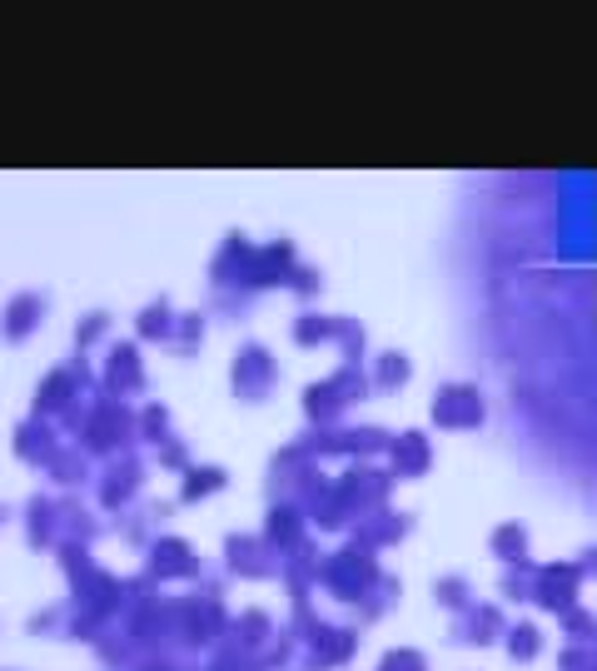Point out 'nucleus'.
<instances>
[{
    "mask_svg": "<svg viewBox=\"0 0 597 671\" xmlns=\"http://www.w3.org/2000/svg\"><path fill=\"white\" fill-rule=\"evenodd\" d=\"M403 532H409V518H389V512H379L374 522H364V528H358V542L374 553V542L383 547V542H399Z\"/></svg>",
    "mask_w": 597,
    "mask_h": 671,
    "instance_id": "nucleus-23",
    "label": "nucleus"
},
{
    "mask_svg": "<svg viewBox=\"0 0 597 671\" xmlns=\"http://www.w3.org/2000/svg\"><path fill=\"white\" fill-rule=\"evenodd\" d=\"M239 632H244V641H264L269 637V617H264V612H244V617H239Z\"/></svg>",
    "mask_w": 597,
    "mask_h": 671,
    "instance_id": "nucleus-32",
    "label": "nucleus"
},
{
    "mask_svg": "<svg viewBox=\"0 0 597 671\" xmlns=\"http://www.w3.org/2000/svg\"><path fill=\"white\" fill-rule=\"evenodd\" d=\"M284 284H289L294 293H305V299H314V293L324 289V279H319V274L309 269V264H294V269H289V279H284Z\"/></svg>",
    "mask_w": 597,
    "mask_h": 671,
    "instance_id": "nucleus-28",
    "label": "nucleus"
},
{
    "mask_svg": "<svg viewBox=\"0 0 597 671\" xmlns=\"http://www.w3.org/2000/svg\"><path fill=\"white\" fill-rule=\"evenodd\" d=\"M299 532H305V512L299 508H274L269 512V528H264V537H269V547H299Z\"/></svg>",
    "mask_w": 597,
    "mask_h": 671,
    "instance_id": "nucleus-19",
    "label": "nucleus"
},
{
    "mask_svg": "<svg viewBox=\"0 0 597 671\" xmlns=\"http://www.w3.org/2000/svg\"><path fill=\"white\" fill-rule=\"evenodd\" d=\"M558 632H563L573 647H593L597 641V617L587 612V606H567V612H558Z\"/></svg>",
    "mask_w": 597,
    "mask_h": 671,
    "instance_id": "nucleus-21",
    "label": "nucleus"
},
{
    "mask_svg": "<svg viewBox=\"0 0 597 671\" xmlns=\"http://www.w3.org/2000/svg\"><path fill=\"white\" fill-rule=\"evenodd\" d=\"M195 572H199L195 542H185V537H160L150 547V577H154V582H174V577H195Z\"/></svg>",
    "mask_w": 597,
    "mask_h": 671,
    "instance_id": "nucleus-7",
    "label": "nucleus"
},
{
    "mask_svg": "<svg viewBox=\"0 0 597 671\" xmlns=\"http://www.w3.org/2000/svg\"><path fill=\"white\" fill-rule=\"evenodd\" d=\"M140 438L154 448L170 443V408H160V403H150V408H140Z\"/></svg>",
    "mask_w": 597,
    "mask_h": 671,
    "instance_id": "nucleus-24",
    "label": "nucleus"
},
{
    "mask_svg": "<svg viewBox=\"0 0 597 671\" xmlns=\"http://www.w3.org/2000/svg\"><path fill=\"white\" fill-rule=\"evenodd\" d=\"M409 373H413V363L403 354H379L374 358V369H369V383L379 393H399L403 383H409Z\"/></svg>",
    "mask_w": 597,
    "mask_h": 671,
    "instance_id": "nucleus-18",
    "label": "nucleus"
},
{
    "mask_svg": "<svg viewBox=\"0 0 597 671\" xmlns=\"http://www.w3.org/2000/svg\"><path fill=\"white\" fill-rule=\"evenodd\" d=\"M309 661H314V667H344L348 657H354L358 651V632L354 627H319L314 637H309Z\"/></svg>",
    "mask_w": 597,
    "mask_h": 671,
    "instance_id": "nucleus-9",
    "label": "nucleus"
},
{
    "mask_svg": "<svg viewBox=\"0 0 597 671\" xmlns=\"http://www.w3.org/2000/svg\"><path fill=\"white\" fill-rule=\"evenodd\" d=\"M105 334H110V314H85L80 319V328H76V344L90 348L95 338H105Z\"/></svg>",
    "mask_w": 597,
    "mask_h": 671,
    "instance_id": "nucleus-30",
    "label": "nucleus"
},
{
    "mask_svg": "<svg viewBox=\"0 0 597 671\" xmlns=\"http://www.w3.org/2000/svg\"><path fill=\"white\" fill-rule=\"evenodd\" d=\"M319 577H324V587L334 597H344V602H364V592L379 587V563L369 557V547H348V553L329 557V563L319 567Z\"/></svg>",
    "mask_w": 597,
    "mask_h": 671,
    "instance_id": "nucleus-1",
    "label": "nucleus"
},
{
    "mask_svg": "<svg viewBox=\"0 0 597 671\" xmlns=\"http://www.w3.org/2000/svg\"><path fill=\"white\" fill-rule=\"evenodd\" d=\"M140 483H145V463H140V458H125V463H119L115 473L100 483V502H105V508H119V502L130 498Z\"/></svg>",
    "mask_w": 597,
    "mask_h": 671,
    "instance_id": "nucleus-14",
    "label": "nucleus"
},
{
    "mask_svg": "<svg viewBox=\"0 0 597 671\" xmlns=\"http://www.w3.org/2000/svg\"><path fill=\"white\" fill-rule=\"evenodd\" d=\"M489 547H493V557H498L503 567L532 563V542H528V528H523V522H503V528H493Z\"/></svg>",
    "mask_w": 597,
    "mask_h": 671,
    "instance_id": "nucleus-11",
    "label": "nucleus"
},
{
    "mask_svg": "<svg viewBox=\"0 0 597 671\" xmlns=\"http://www.w3.org/2000/svg\"><path fill=\"white\" fill-rule=\"evenodd\" d=\"M334 344L344 348L348 363H358V358H364V324H354V319H334Z\"/></svg>",
    "mask_w": 597,
    "mask_h": 671,
    "instance_id": "nucleus-26",
    "label": "nucleus"
},
{
    "mask_svg": "<svg viewBox=\"0 0 597 671\" xmlns=\"http://www.w3.org/2000/svg\"><path fill=\"white\" fill-rule=\"evenodd\" d=\"M503 647H508V657L518 661V667H528V661L543 657L548 637H543V627H538V622H513V627L503 632Z\"/></svg>",
    "mask_w": 597,
    "mask_h": 671,
    "instance_id": "nucleus-13",
    "label": "nucleus"
},
{
    "mask_svg": "<svg viewBox=\"0 0 597 671\" xmlns=\"http://www.w3.org/2000/svg\"><path fill=\"white\" fill-rule=\"evenodd\" d=\"M289 338L299 348H319V344H329V338H334V319H324V314H299L289 324Z\"/></svg>",
    "mask_w": 597,
    "mask_h": 671,
    "instance_id": "nucleus-22",
    "label": "nucleus"
},
{
    "mask_svg": "<svg viewBox=\"0 0 597 671\" xmlns=\"http://www.w3.org/2000/svg\"><path fill=\"white\" fill-rule=\"evenodd\" d=\"M105 389L110 393H140L145 389V363L135 354V344H119L105 363Z\"/></svg>",
    "mask_w": 597,
    "mask_h": 671,
    "instance_id": "nucleus-10",
    "label": "nucleus"
},
{
    "mask_svg": "<svg viewBox=\"0 0 597 671\" xmlns=\"http://www.w3.org/2000/svg\"><path fill=\"white\" fill-rule=\"evenodd\" d=\"M225 563L234 577H274L279 572V557H274L269 537H250V532H234L225 542Z\"/></svg>",
    "mask_w": 597,
    "mask_h": 671,
    "instance_id": "nucleus-6",
    "label": "nucleus"
},
{
    "mask_svg": "<svg viewBox=\"0 0 597 671\" xmlns=\"http://www.w3.org/2000/svg\"><path fill=\"white\" fill-rule=\"evenodd\" d=\"M532 572H538V563L508 567V572H503V587H498V592L508 597V602H528V597H532Z\"/></svg>",
    "mask_w": 597,
    "mask_h": 671,
    "instance_id": "nucleus-25",
    "label": "nucleus"
},
{
    "mask_svg": "<svg viewBox=\"0 0 597 671\" xmlns=\"http://www.w3.org/2000/svg\"><path fill=\"white\" fill-rule=\"evenodd\" d=\"M160 463L170 467V473L185 477V473H190V448H185V443H174V438H170V443L160 448Z\"/></svg>",
    "mask_w": 597,
    "mask_h": 671,
    "instance_id": "nucleus-31",
    "label": "nucleus"
},
{
    "mask_svg": "<svg viewBox=\"0 0 597 671\" xmlns=\"http://www.w3.org/2000/svg\"><path fill=\"white\" fill-rule=\"evenodd\" d=\"M344 408H348V398L334 389V379L314 383V389L305 393V413H309V418H314V423H334Z\"/></svg>",
    "mask_w": 597,
    "mask_h": 671,
    "instance_id": "nucleus-17",
    "label": "nucleus"
},
{
    "mask_svg": "<svg viewBox=\"0 0 597 671\" xmlns=\"http://www.w3.org/2000/svg\"><path fill=\"white\" fill-rule=\"evenodd\" d=\"M503 632H508V622H503V606L498 602H473L463 612V617L454 622V632H448V641H463V647H493V641H503Z\"/></svg>",
    "mask_w": 597,
    "mask_h": 671,
    "instance_id": "nucleus-5",
    "label": "nucleus"
},
{
    "mask_svg": "<svg viewBox=\"0 0 597 671\" xmlns=\"http://www.w3.org/2000/svg\"><path fill=\"white\" fill-rule=\"evenodd\" d=\"M489 408H483V393L473 383H444L434 393V423L448 433H468V428H483Z\"/></svg>",
    "mask_w": 597,
    "mask_h": 671,
    "instance_id": "nucleus-3",
    "label": "nucleus"
},
{
    "mask_svg": "<svg viewBox=\"0 0 597 671\" xmlns=\"http://www.w3.org/2000/svg\"><path fill=\"white\" fill-rule=\"evenodd\" d=\"M434 602H438V606H448V612H458V617H463V612L478 602V597H473V582H468L463 572H458V577L448 572V577H438V582H434Z\"/></svg>",
    "mask_w": 597,
    "mask_h": 671,
    "instance_id": "nucleus-20",
    "label": "nucleus"
},
{
    "mask_svg": "<svg viewBox=\"0 0 597 671\" xmlns=\"http://www.w3.org/2000/svg\"><path fill=\"white\" fill-rule=\"evenodd\" d=\"M174 324H180V314H170V299H154L150 309H140L135 334H140L145 344H164V338H174Z\"/></svg>",
    "mask_w": 597,
    "mask_h": 671,
    "instance_id": "nucleus-16",
    "label": "nucleus"
},
{
    "mask_svg": "<svg viewBox=\"0 0 597 671\" xmlns=\"http://www.w3.org/2000/svg\"><path fill=\"white\" fill-rule=\"evenodd\" d=\"M229 487V473L225 467H190L185 477H180V502H205L209 493H225Z\"/></svg>",
    "mask_w": 597,
    "mask_h": 671,
    "instance_id": "nucleus-15",
    "label": "nucleus"
},
{
    "mask_svg": "<svg viewBox=\"0 0 597 671\" xmlns=\"http://www.w3.org/2000/svg\"><path fill=\"white\" fill-rule=\"evenodd\" d=\"M174 338H180V348H185V354H195L199 338H205V319H199V314H185L180 324H174Z\"/></svg>",
    "mask_w": 597,
    "mask_h": 671,
    "instance_id": "nucleus-29",
    "label": "nucleus"
},
{
    "mask_svg": "<svg viewBox=\"0 0 597 671\" xmlns=\"http://www.w3.org/2000/svg\"><path fill=\"white\" fill-rule=\"evenodd\" d=\"M229 383H234V393L244 403H260L279 383V363H274V354L264 344H244L234 358V369H229Z\"/></svg>",
    "mask_w": 597,
    "mask_h": 671,
    "instance_id": "nucleus-2",
    "label": "nucleus"
},
{
    "mask_svg": "<svg viewBox=\"0 0 597 671\" xmlns=\"http://www.w3.org/2000/svg\"><path fill=\"white\" fill-rule=\"evenodd\" d=\"M389 463H393V473H399V477H424L428 467H434V443H428V438L413 428V433L393 438Z\"/></svg>",
    "mask_w": 597,
    "mask_h": 671,
    "instance_id": "nucleus-8",
    "label": "nucleus"
},
{
    "mask_svg": "<svg viewBox=\"0 0 597 671\" xmlns=\"http://www.w3.org/2000/svg\"><path fill=\"white\" fill-rule=\"evenodd\" d=\"M41 314H45V299H41V293H21V299L5 303V324H0V328H5V338L15 344V338H31L35 334Z\"/></svg>",
    "mask_w": 597,
    "mask_h": 671,
    "instance_id": "nucleus-12",
    "label": "nucleus"
},
{
    "mask_svg": "<svg viewBox=\"0 0 597 671\" xmlns=\"http://www.w3.org/2000/svg\"><path fill=\"white\" fill-rule=\"evenodd\" d=\"M573 567H577V577H583V582H593V577H597V542H587L583 553L573 557Z\"/></svg>",
    "mask_w": 597,
    "mask_h": 671,
    "instance_id": "nucleus-33",
    "label": "nucleus"
},
{
    "mask_svg": "<svg viewBox=\"0 0 597 671\" xmlns=\"http://www.w3.org/2000/svg\"><path fill=\"white\" fill-rule=\"evenodd\" d=\"M379 671H428L424 651H409V647H393L379 657Z\"/></svg>",
    "mask_w": 597,
    "mask_h": 671,
    "instance_id": "nucleus-27",
    "label": "nucleus"
},
{
    "mask_svg": "<svg viewBox=\"0 0 597 671\" xmlns=\"http://www.w3.org/2000/svg\"><path fill=\"white\" fill-rule=\"evenodd\" d=\"M577 587H583V577H577L573 563H543L538 572H532V597L528 602H538V612H567V606H577Z\"/></svg>",
    "mask_w": 597,
    "mask_h": 671,
    "instance_id": "nucleus-4",
    "label": "nucleus"
}]
</instances>
